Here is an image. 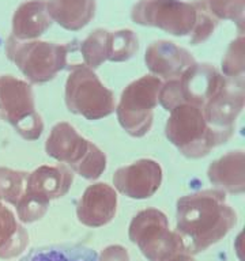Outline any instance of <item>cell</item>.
I'll use <instances>...</instances> for the list:
<instances>
[{
	"mask_svg": "<svg viewBox=\"0 0 245 261\" xmlns=\"http://www.w3.org/2000/svg\"><path fill=\"white\" fill-rule=\"evenodd\" d=\"M0 118L24 140L40 139L44 121L36 110L34 91L29 82L11 75L0 76Z\"/></svg>",
	"mask_w": 245,
	"mask_h": 261,
	"instance_id": "obj_4",
	"label": "cell"
},
{
	"mask_svg": "<svg viewBox=\"0 0 245 261\" xmlns=\"http://www.w3.org/2000/svg\"><path fill=\"white\" fill-rule=\"evenodd\" d=\"M48 12L53 22L69 32H78L95 15V0H48Z\"/></svg>",
	"mask_w": 245,
	"mask_h": 261,
	"instance_id": "obj_18",
	"label": "cell"
},
{
	"mask_svg": "<svg viewBox=\"0 0 245 261\" xmlns=\"http://www.w3.org/2000/svg\"><path fill=\"white\" fill-rule=\"evenodd\" d=\"M226 77L211 64L195 63L179 79L162 82L158 105L172 112L181 105L202 109L226 83Z\"/></svg>",
	"mask_w": 245,
	"mask_h": 261,
	"instance_id": "obj_3",
	"label": "cell"
},
{
	"mask_svg": "<svg viewBox=\"0 0 245 261\" xmlns=\"http://www.w3.org/2000/svg\"><path fill=\"white\" fill-rule=\"evenodd\" d=\"M166 139L189 159L204 158L218 147L203 112L191 105H181L170 112L165 126Z\"/></svg>",
	"mask_w": 245,
	"mask_h": 261,
	"instance_id": "obj_8",
	"label": "cell"
},
{
	"mask_svg": "<svg viewBox=\"0 0 245 261\" xmlns=\"http://www.w3.org/2000/svg\"><path fill=\"white\" fill-rule=\"evenodd\" d=\"M65 105L86 120H101L116 109L113 93L86 65H75L65 82Z\"/></svg>",
	"mask_w": 245,
	"mask_h": 261,
	"instance_id": "obj_5",
	"label": "cell"
},
{
	"mask_svg": "<svg viewBox=\"0 0 245 261\" xmlns=\"http://www.w3.org/2000/svg\"><path fill=\"white\" fill-rule=\"evenodd\" d=\"M144 63L151 75L161 81L179 79L187 68L195 64V57L185 48L170 41L158 40L151 42L144 53Z\"/></svg>",
	"mask_w": 245,
	"mask_h": 261,
	"instance_id": "obj_12",
	"label": "cell"
},
{
	"mask_svg": "<svg viewBox=\"0 0 245 261\" xmlns=\"http://www.w3.org/2000/svg\"><path fill=\"white\" fill-rule=\"evenodd\" d=\"M208 179L216 191L225 195L245 192V152L230 151L208 166Z\"/></svg>",
	"mask_w": 245,
	"mask_h": 261,
	"instance_id": "obj_16",
	"label": "cell"
},
{
	"mask_svg": "<svg viewBox=\"0 0 245 261\" xmlns=\"http://www.w3.org/2000/svg\"><path fill=\"white\" fill-rule=\"evenodd\" d=\"M139 49L138 36L132 30L122 29L109 32L108 36V61L122 63L135 56Z\"/></svg>",
	"mask_w": 245,
	"mask_h": 261,
	"instance_id": "obj_22",
	"label": "cell"
},
{
	"mask_svg": "<svg viewBox=\"0 0 245 261\" xmlns=\"http://www.w3.org/2000/svg\"><path fill=\"white\" fill-rule=\"evenodd\" d=\"M52 23L46 0H29L20 4L12 15L11 37L22 42L38 40Z\"/></svg>",
	"mask_w": 245,
	"mask_h": 261,
	"instance_id": "obj_15",
	"label": "cell"
},
{
	"mask_svg": "<svg viewBox=\"0 0 245 261\" xmlns=\"http://www.w3.org/2000/svg\"><path fill=\"white\" fill-rule=\"evenodd\" d=\"M108 30L97 29L81 42L79 50L87 68L94 71L108 61Z\"/></svg>",
	"mask_w": 245,
	"mask_h": 261,
	"instance_id": "obj_21",
	"label": "cell"
},
{
	"mask_svg": "<svg viewBox=\"0 0 245 261\" xmlns=\"http://www.w3.org/2000/svg\"><path fill=\"white\" fill-rule=\"evenodd\" d=\"M116 191L135 200L149 199L162 184V169L153 159H139L114 171Z\"/></svg>",
	"mask_w": 245,
	"mask_h": 261,
	"instance_id": "obj_11",
	"label": "cell"
},
{
	"mask_svg": "<svg viewBox=\"0 0 245 261\" xmlns=\"http://www.w3.org/2000/svg\"><path fill=\"white\" fill-rule=\"evenodd\" d=\"M49 200L23 192V195L16 203V215L22 223H34L46 214L49 208Z\"/></svg>",
	"mask_w": 245,
	"mask_h": 261,
	"instance_id": "obj_27",
	"label": "cell"
},
{
	"mask_svg": "<svg viewBox=\"0 0 245 261\" xmlns=\"http://www.w3.org/2000/svg\"><path fill=\"white\" fill-rule=\"evenodd\" d=\"M128 237L149 261H163L185 253L181 238L169 227V220L157 208H146L132 218Z\"/></svg>",
	"mask_w": 245,
	"mask_h": 261,
	"instance_id": "obj_6",
	"label": "cell"
},
{
	"mask_svg": "<svg viewBox=\"0 0 245 261\" xmlns=\"http://www.w3.org/2000/svg\"><path fill=\"white\" fill-rule=\"evenodd\" d=\"M72 182V171L65 165H57V166L44 165L28 174L24 192L40 196L51 201L67 195Z\"/></svg>",
	"mask_w": 245,
	"mask_h": 261,
	"instance_id": "obj_17",
	"label": "cell"
},
{
	"mask_svg": "<svg viewBox=\"0 0 245 261\" xmlns=\"http://www.w3.org/2000/svg\"><path fill=\"white\" fill-rule=\"evenodd\" d=\"M72 44H53L46 41H16L11 36L6 42V55L33 85H44L56 77L68 63Z\"/></svg>",
	"mask_w": 245,
	"mask_h": 261,
	"instance_id": "obj_2",
	"label": "cell"
},
{
	"mask_svg": "<svg viewBox=\"0 0 245 261\" xmlns=\"http://www.w3.org/2000/svg\"><path fill=\"white\" fill-rule=\"evenodd\" d=\"M192 3L196 8V20L191 34L188 37L192 45H199L206 42L212 36L219 20L212 15L204 0H195Z\"/></svg>",
	"mask_w": 245,
	"mask_h": 261,
	"instance_id": "obj_24",
	"label": "cell"
},
{
	"mask_svg": "<svg viewBox=\"0 0 245 261\" xmlns=\"http://www.w3.org/2000/svg\"><path fill=\"white\" fill-rule=\"evenodd\" d=\"M117 211V193L104 182L86 188L77 204L78 220L87 227H102L113 220Z\"/></svg>",
	"mask_w": 245,
	"mask_h": 261,
	"instance_id": "obj_13",
	"label": "cell"
},
{
	"mask_svg": "<svg viewBox=\"0 0 245 261\" xmlns=\"http://www.w3.org/2000/svg\"><path fill=\"white\" fill-rule=\"evenodd\" d=\"M91 142L78 134L69 122H57L45 142V151L51 158L65 163L72 171L82 162L89 151Z\"/></svg>",
	"mask_w": 245,
	"mask_h": 261,
	"instance_id": "obj_14",
	"label": "cell"
},
{
	"mask_svg": "<svg viewBox=\"0 0 245 261\" xmlns=\"http://www.w3.org/2000/svg\"><path fill=\"white\" fill-rule=\"evenodd\" d=\"M163 261H196L193 258V256L188 254V253H179V254H175V256L169 257L166 260Z\"/></svg>",
	"mask_w": 245,
	"mask_h": 261,
	"instance_id": "obj_30",
	"label": "cell"
},
{
	"mask_svg": "<svg viewBox=\"0 0 245 261\" xmlns=\"http://www.w3.org/2000/svg\"><path fill=\"white\" fill-rule=\"evenodd\" d=\"M222 75L226 79H241L245 73V38L242 34L233 40L222 59Z\"/></svg>",
	"mask_w": 245,
	"mask_h": 261,
	"instance_id": "obj_25",
	"label": "cell"
},
{
	"mask_svg": "<svg viewBox=\"0 0 245 261\" xmlns=\"http://www.w3.org/2000/svg\"><path fill=\"white\" fill-rule=\"evenodd\" d=\"M106 169V155L91 143L87 154L72 171L86 179H98Z\"/></svg>",
	"mask_w": 245,
	"mask_h": 261,
	"instance_id": "obj_28",
	"label": "cell"
},
{
	"mask_svg": "<svg viewBox=\"0 0 245 261\" xmlns=\"http://www.w3.org/2000/svg\"><path fill=\"white\" fill-rule=\"evenodd\" d=\"M245 105L244 77L228 79L225 86L202 108L204 120L218 146L232 138L237 118Z\"/></svg>",
	"mask_w": 245,
	"mask_h": 261,
	"instance_id": "obj_10",
	"label": "cell"
},
{
	"mask_svg": "<svg viewBox=\"0 0 245 261\" xmlns=\"http://www.w3.org/2000/svg\"><path fill=\"white\" fill-rule=\"evenodd\" d=\"M97 252L83 245H46L32 249L19 261H97Z\"/></svg>",
	"mask_w": 245,
	"mask_h": 261,
	"instance_id": "obj_20",
	"label": "cell"
},
{
	"mask_svg": "<svg viewBox=\"0 0 245 261\" xmlns=\"http://www.w3.org/2000/svg\"><path fill=\"white\" fill-rule=\"evenodd\" d=\"M161 86L159 77L144 75L122 90L114 110L121 128L132 138H142L151 129Z\"/></svg>",
	"mask_w": 245,
	"mask_h": 261,
	"instance_id": "obj_7",
	"label": "cell"
},
{
	"mask_svg": "<svg viewBox=\"0 0 245 261\" xmlns=\"http://www.w3.org/2000/svg\"><path fill=\"white\" fill-rule=\"evenodd\" d=\"M135 23L161 29L176 37L189 36L195 26L196 8L183 0H139L131 11Z\"/></svg>",
	"mask_w": 245,
	"mask_h": 261,
	"instance_id": "obj_9",
	"label": "cell"
},
{
	"mask_svg": "<svg viewBox=\"0 0 245 261\" xmlns=\"http://www.w3.org/2000/svg\"><path fill=\"white\" fill-rule=\"evenodd\" d=\"M204 2L216 19L232 20L238 26L241 32L244 30L245 0H204Z\"/></svg>",
	"mask_w": 245,
	"mask_h": 261,
	"instance_id": "obj_26",
	"label": "cell"
},
{
	"mask_svg": "<svg viewBox=\"0 0 245 261\" xmlns=\"http://www.w3.org/2000/svg\"><path fill=\"white\" fill-rule=\"evenodd\" d=\"M28 173L0 167V201L15 207L24 192Z\"/></svg>",
	"mask_w": 245,
	"mask_h": 261,
	"instance_id": "obj_23",
	"label": "cell"
},
{
	"mask_svg": "<svg viewBox=\"0 0 245 261\" xmlns=\"http://www.w3.org/2000/svg\"><path fill=\"white\" fill-rule=\"evenodd\" d=\"M97 261H130V256L121 245H109L100 253Z\"/></svg>",
	"mask_w": 245,
	"mask_h": 261,
	"instance_id": "obj_29",
	"label": "cell"
},
{
	"mask_svg": "<svg viewBox=\"0 0 245 261\" xmlns=\"http://www.w3.org/2000/svg\"><path fill=\"white\" fill-rule=\"evenodd\" d=\"M236 223L237 214L226 204L224 192L204 189L177 200L176 232L191 256L224 240Z\"/></svg>",
	"mask_w": 245,
	"mask_h": 261,
	"instance_id": "obj_1",
	"label": "cell"
},
{
	"mask_svg": "<svg viewBox=\"0 0 245 261\" xmlns=\"http://www.w3.org/2000/svg\"><path fill=\"white\" fill-rule=\"evenodd\" d=\"M29 234L15 215L0 201V258L10 260L28 248Z\"/></svg>",
	"mask_w": 245,
	"mask_h": 261,
	"instance_id": "obj_19",
	"label": "cell"
}]
</instances>
